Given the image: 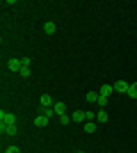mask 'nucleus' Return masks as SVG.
<instances>
[{
  "label": "nucleus",
  "instance_id": "8",
  "mask_svg": "<svg viewBox=\"0 0 137 153\" xmlns=\"http://www.w3.org/2000/svg\"><path fill=\"white\" fill-rule=\"evenodd\" d=\"M107 119H110V114H107L105 110H98L96 112V121L98 123H107Z\"/></svg>",
  "mask_w": 137,
  "mask_h": 153
},
{
  "label": "nucleus",
  "instance_id": "11",
  "mask_svg": "<svg viewBox=\"0 0 137 153\" xmlns=\"http://www.w3.org/2000/svg\"><path fill=\"white\" fill-rule=\"evenodd\" d=\"M44 32L46 34H53V32H55V23H53V21H46L44 23Z\"/></svg>",
  "mask_w": 137,
  "mask_h": 153
},
{
  "label": "nucleus",
  "instance_id": "14",
  "mask_svg": "<svg viewBox=\"0 0 137 153\" xmlns=\"http://www.w3.org/2000/svg\"><path fill=\"white\" fill-rule=\"evenodd\" d=\"M96 130V121H85V133H94Z\"/></svg>",
  "mask_w": 137,
  "mask_h": 153
},
{
  "label": "nucleus",
  "instance_id": "18",
  "mask_svg": "<svg viewBox=\"0 0 137 153\" xmlns=\"http://www.w3.org/2000/svg\"><path fill=\"white\" fill-rule=\"evenodd\" d=\"M21 76H23V78L30 76V66H23V69H21Z\"/></svg>",
  "mask_w": 137,
  "mask_h": 153
},
{
  "label": "nucleus",
  "instance_id": "9",
  "mask_svg": "<svg viewBox=\"0 0 137 153\" xmlns=\"http://www.w3.org/2000/svg\"><path fill=\"white\" fill-rule=\"evenodd\" d=\"M71 119H73L76 123H82V121H87V114L78 110V112H73V114H71Z\"/></svg>",
  "mask_w": 137,
  "mask_h": 153
},
{
  "label": "nucleus",
  "instance_id": "13",
  "mask_svg": "<svg viewBox=\"0 0 137 153\" xmlns=\"http://www.w3.org/2000/svg\"><path fill=\"white\" fill-rule=\"evenodd\" d=\"M128 98H137V82H133L128 87Z\"/></svg>",
  "mask_w": 137,
  "mask_h": 153
},
{
  "label": "nucleus",
  "instance_id": "16",
  "mask_svg": "<svg viewBox=\"0 0 137 153\" xmlns=\"http://www.w3.org/2000/svg\"><path fill=\"white\" fill-rule=\"evenodd\" d=\"M5 153H21V149H19V146H7Z\"/></svg>",
  "mask_w": 137,
  "mask_h": 153
},
{
  "label": "nucleus",
  "instance_id": "1",
  "mask_svg": "<svg viewBox=\"0 0 137 153\" xmlns=\"http://www.w3.org/2000/svg\"><path fill=\"white\" fill-rule=\"evenodd\" d=\"M14 121H16V117L12 114V112H0V126H14Z\"/></svg>",
  "mask_w": 137,
  "mask_h": 153
},
{
  "label": "nucleus",
  "instance_id": "2",
  "mask_svg": "<svg viewBox=\"0 0 137 153\" xmlns=\"http://www.w3.org/2000/svg\"><path fill=\"white\" fill-rule=\"evenodd\" d=\"M7 69H9V71H19V73H21V69H23V62H21L19 57H12L9 62H7Z\"/></svg>",
  "mask_w": 137,
  "mask_h": 153
},
{
  "label": "nucleus",
  "instance_id": "19",
  "mask_svg": "<svg viewBox=\"0 0 137 153\" xmlns=\"http://www.w3.org/2000/svg\"><path fill=\"white\" fill-rule=\"evenodd\" d=\"M78 153H82V151H78Z\"/></svg>",
  "mask_w": 137,
  "mask_h": 153
},
{
  "label": "nucleus",
  "instance_id": "12",
  "mask_svg": "<svg viewBox=\"0 0 137 153\" xmlns=\"http://www.w3.org/2000/svg\"><path fill=\"white\" fill-rule=\"evenodd\" d=\"M2 135H16V126H0Z\"/></svg>",
  "mask_w": 137,
  "mask_h": 153
},
{
  "label": "nucleus",
  "instance_id": "7",
  "mask_svg": "<svg viewBox=\"0 0 137 153\" xmlns=\"http://www.w3.org/2000/svg\"><path fill=\"white\" fill-rule=\"evenodd\" d=\"M98 98H101V91H87V96H85L87 103H98Z\"/></svg>",
  "mask_w": 137,
  "mask_h": 153
},
{
  "label": "nucleus",
  "instance_id": "3",
  "mask_svg": "<svg viewBox=\"0 0 137 153\" xmlns=\"http://www.w3.org/2000/svg\"><path fill=\"white\" fill-rule=\"evenodd\" d=\"M128 87H130V85L126 82V80H117V82H114V91H119V94H128Z\"/></svg>",
  "mask_w": 137,
  "mask_h": 153
},
{
  "label": "nucleus",
  "instance_id": "15",
  "mask_svg": "<svg viewBox=\"0 0 137 153\" xmlns=\"http://www.w3.org/2000/svg\"><path fill=\"white\" fill-rule=\"evenodd\" d=\"M69 121H73L71 114H59V123H69Z\"/></svg>",
  "mask_w": 137,
  "mask_h": 153
},
{
  "label": "nucleus",
  "instance_id": "5",
  "mask_svg": "<svg viewBox=\"0 0 137 153\" xmlns=\"http://www.w3.org/2000/svg\"><path fill=\"white\" fill-rule=\"evenodd\" d=\"M41 105H44V108H53V105H55V101H53V96H48V94H41Z\"/></svg>",
  "mask_w": 137,
  "mask_h": 153
},
{
  "label": "nucleus",
  "instance_id": "10",
  "mask_svg": "<svg viewBox=\"0 0 137 153\" xmlns=\"http://www.w3.org/2000/svg\"><path fill=\"white\" fill-rule=\"evenodd\" d=\"M53 112H55V114H66V105L62 101L55 103V105H53Z\"/></svg>",
  "mask_w": 137,
  "mask_h": 153
},
{
  "label": "nucleus",
  "instance_id": "6",
  "mask_svg": "<svg viewBox=\"0 0 137 153\" xmlns=\"http://www.w3.org/2000/svg\"><path fill=\"white\" fill-rule=\"evenodd\" d=\"M48 119H50V117H46L44 112H41V114L37 117V119H34V126H37V128H44L46 123H48Z\"/></svg>",
  "mask_w": 137,
  "mask_h": 153
},
{
  "label": "nucleus",
  "instance_id": "4",
  "mask_svg": "<svg viewBox=\"0 0 137 153\" xmlns=\"http://www.w3.org/2000/svg\"><path fill=\"white\" fill-rule=\"evenodd\" d=\"M112 94H114V87H112V85H101V96L110 98Z\"/></svg>",
  "mask_w": 137,
  "mask_h": 153
},
{
  "label": "nucleus",
  "instance_id": "17",
  "mask_svg": "<svg viewBox=\"0 0 137 153\" xmlns=\"http://www.w3.org/2000/svg\"><path fill=\"white\" fill-rule=\"evenodd\" d=\"M87 114V121H96V112H85Z\"/></svg>",
  "mask_w": 137,
  "mask_h": 153
}]
</instances>
